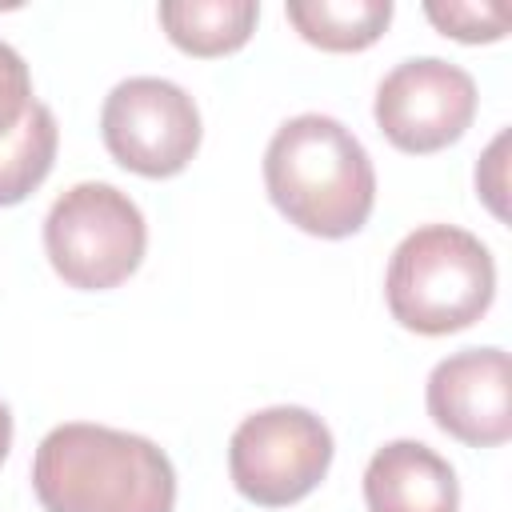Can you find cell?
I'll list each match as a JSON object with an SVG mask.
<instances>
[{"mask_svg":"<svg viewBox=\"0 0 512 512\" xmlns=\"http://www.w3.org/2000/svg\"><path fill=\"white\" fill-rule=\"evenodd\" d=\"M32 488L44 512H172V460L136 432L104 424L52 428L32 460Z\"/></svg>","mask_w":512,"mask_h":512,"instance_id":"obj_1","label":"cell"},{"mask_svg":"<svg viewBox=\"0 0 512 512\" xmlns=\"http://www.w3.org/2000/svg\"><path fill=\"white\" fill-rule=\"evenodd\" d=\"M264 184L300 232L324 240L360 232L376 204V172L364 144L336 116L320 112L276 128L264 152Z\"/></svg>","mask_w":512,"mask_h":512,"instance_id":"obj_2","label":"cell"},{"mask_svg":"<svg viewBox=\"0 0 512 512\" xmlns=\"http://www.w3.org/2000/svg\"><path fill=\"white\" fill-rule=\"evenodd\" d=\"M384 296L388 312L420 336L460 332L476 324L496 296L492 252L456 224H424L396 244Z\"/></svg>","mask_w":512,"mask_h":512,"instance_id":"obj_3","label":"cell"},{"mask_svg":"<svg viewBox=\"0 0 512 512\" xmlns=\"http://www.w3.org/2000/svg\"><path fill=\"white\" fill-rule=\"evenodd\" d=\"M148 228L128 192L104 180L72 184L44 220V252L56 276L80 292L124 284L144 260Z\"/></svg>","mask_w":512,"mask_h":512,"instance_id":"obj_4","label":"cell"},{"mask_svg":"<svg viewBox=\"0 0 512 512\" xmlns=\"http://www.w3.org/2000/svg\"><path fill=\"white\" fill-rule=\"evenodd\" d=\"M332 464V432L320 416L296 404L252 412L228 440V472L244 500L284 508L304 500Z\"/></svg>","mask_w":512,"mask_h":512,"instance_id":"obj_5","label":"cell"},{"mask_svg":"<svg viewBox=\"0 0 512 512\" xmlns=\"http://www.w3.org/2000/svg\"><path fill=\"white\" fill-rule=\"evenodd\" d=\"M100 132L112 160L136 176H176L200 148V112L196 100L160 76L120 80L104 108Z\"/></svg>","mask_w":512,"mask_h":512,"instance_id":"obj_6","label":"cell"},{"mask_svg":"<svg viewBox=\"0 0 512 512\" xmlns=\"http://www.w3.org/2000/svg\"><path fill=\"white\" fill-rule=\"evenodd\" d=\"M376 124L400 152H440L456 144L476 116V80L440 56L396 64L376 88Z\"/></svg>","mask_w":512,"mask_h":512,"instance_id":"obj_7","label":"cell"},{"mask_svg":"<svg viewBox=\"0 0 512 512\" xmlns=\"http://www.w3.org/2000/svg\"><path fill=\"white\" fill-rule=\"evenodd\" d=\"M428 416L440 432L472 448H496L512 436V384L504 348H464L428 376Z\"/></svg>","mask_w":512,"mask_h":512,"instance_id":"obj_8","label":"cell"},{"mask_svg":"<svg viewBox=\"0 0 512 512\" xmlns=\"http://www.w3.org/2000/svg\"><path fill=\"white\" fill-rule=\"evenodd\" d=\"M368 512H456L460 484L452 464L420 440H388L364 468Z\"/></svg>","mask_w":512,"mask_h":512,"instance_id":"obj_9","label":"cell"},{"mask_svg":"<svg viewBox=\"0 0 512 512\" xmlns=\"http://www.w3.org/2000/svg\"><path fill=\"white\" fill-rule=\"evenodd\" d=\"M260 20L256 0H164L160 24L188 56H224L248 44Z\"/></svg>","mask_w":512,"mask_h":512,"instance_id":"obj_10","label":"cell"},{"mask_svg":"<svg viewBox=\"0 0 512 512\" xmlns=\"http://www.w3.org/2000/svg\"><path fill=\"white\" fill-rule=\"evenodd\" d=\"M292 28L324 52H360L376 44L392 20V0H292Z\"/></svg>","mask_w":512,"mask_h":512,"instance_id":"obj_11","label":"cell"},{"mask_svg":"<svg viewBox=\"0 0 512 512\" xmlns=\"http://www.w3.org/2000/svg\"><path fill=\"white\" fill-rule=\"evenodd\" d=\"M56 140H60V128L52 108L32 100L28 116L0 140V208L20 204L44 184L56 160Z\"/></svg>","mask_w":512,"mask_h":512,"instance_id":"obj_12","label":"cell"},{"mask_svg":"<svg viewBox=\"0 0 512 512\" xmlns=\"http://www.w3.org/2000/svg\"><path fill=\"white\" fill-rule=\"evenodd\" d=\"M424 16L452 40L464 44H492L508 32V8L504 4H476V0H428Z\"/></svg>","mask_w":512,"mask_h":512,"instance_id":"obj_13","label":"cell"},{"mask_svg":"<svg viewBox=\"0 0 512 512\" xmlns=\"http://www.w3.org/2000/svg\"><path fill=\"white\" fill-rule=\"evenodd\" d=\"M32 108V76L24 56L0 40V140L28 116Z\"/></svg>","mask_w":512,"mask_h":512,"instance_id":"obj_14","label":"cell"},{"mask_svg":"<svg viewBox=\"0 0 512 512\" xmlns=\"http://www.w3.org/2000/svg\"><path fill=\"white\" fill-rule=\"evenodd\" d=\"M504 152H508V132H500V136L488 144L484 160L476 164V188H480V196L488 200V208H492L500 220L508 216V208H504V192H508V184H504Z\"/></svg>","mask_w":512,"mask_h":512,"instance_id":"obj_15","label":"cell"},{"mask_svg":"<svg viewBox=\"0 0 512 512\" xmlns=\"http://www.w3.org/2000/svg\"><path fill=\"white\" fill-rule=\"evenodd\" d=\"M8 448H12V412H8V404L0 400V464H4Z\"/></svg>","mask_w":512,"mask_h":512,"instance_id":"obj_16","label":"cell"}]
</instances>
